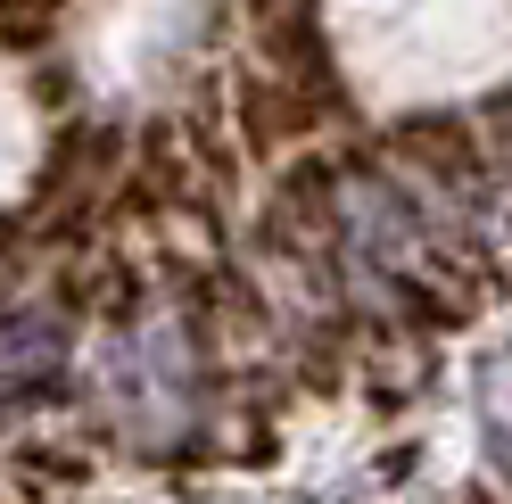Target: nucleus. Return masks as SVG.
<instances>
[{
  "mask_svg": "<svg viewBox=\"0 0 512 504\" xmlns=\"http://www.w3.org/2000/svg\"><path fill=\"white\" fill-rule=\"evenodd\" d=\"M91 389H100V405H108L124 430H141V438L182 430V414H190V339H182V323H174V314H157V323L108 339Z\"/></svg>",
  "mask_w": 512,
  "mask_h": 504,
  "instance_id": "nucleus-1",
  "label": "nucleus"
},
{
  "mask_svg": "<svg viewBox=\"0 0 512 504\" xmlns=\"http://www.w3.org/2000/svg\"><path fill=\"white\" fill-rule=\"evenodd\" d=\"M240 124H248V149H281L314 124V100L298 75H240Z\"/></svg>",
  "mask_w": 512,
  "mask_h": 504,
  "instance_id": "nucleus-4",
  "label": "nucleus"
},
{
  "mask_svg": "<svg viewBox=\"0 0 512 504\" xmlns=\"http://www.w3.org/2000/svg\"><path fill=\"white\" fill-rule=\"evenodd\" d=\"M488 430H496L504 471H512V348H504V356H488Z\"/></svg>",
  "mask_w": 512,
  "mask_h": 504,
  "instance_id": "nucleus-5",
  "label": "nucleus"
},
{
  "mask_svg": "<svg viewBox=\"0 0 512 504\" xmlns=\"http://www.w3.org/2000/svg\"><path fill=\"white\" fill-rule=\"evenodd\" d=\"M339 224L372 265H413L422 257V224H413V207L389 182H339Z\"/></svg>",
  "mask_w": 512,
  "mask_h": 504,
  "instance_id": "nucleus-2",
  "label": "nucleus"
},
{
  "mask_svg": "<svg viewBox=\"0 0 512 504\" xmlns=\"http://www.w3.org/2000/svg\"><path fill=\"white\" fill-rule=\"evenodd\" d=\"M67 372V323L50 306H9L0 314V397L9 389H50Z\"/></svg>",
  "mask_w": 512,
  "mask_h": 504,
  "instance_id": "nucleus-3",
  "label": "nucleus"
}]
</instances>
